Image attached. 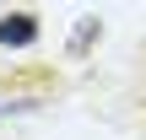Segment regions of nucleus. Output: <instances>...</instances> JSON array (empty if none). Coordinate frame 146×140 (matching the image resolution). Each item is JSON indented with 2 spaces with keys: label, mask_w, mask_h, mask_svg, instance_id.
Wrapping results in <instances>:
<instances>
[{
  "label": "nucleus",
  "mask_w": 146,
  "mask_h": 140,
  "mask_svg": "<svg viewBox=\"0 0 146 140\" xmlns=\"http://www.w3.org/2000/svg\"><path fill=\"white\" fill-rule=\"evenodd\" d=\"M0 43H5V49H33V43H38V16H27V11L0 16Z\"/></svg>",
  "instance_id": "1"
},
{
  "label": "nucleus",
  "mask_w": 146,
  "mask_h": 140,
  "mask_svg": "<svg viewBox=\"0 0 146 140\" xmlns=\"http://www.w3.org/2000/svg\"><path fill=\"white\" fill-rule=\"evenodd\" d=\"M98 32H103V27H98V16H87V22H81V27H76V32H70V43H65V49H70V54H76V59H81V54H87V49H92V43H98Z\"/></svg>",
  "instance_id": "2"
}]
</instances>
